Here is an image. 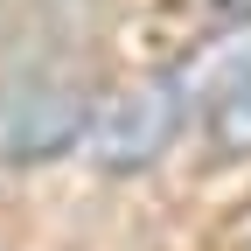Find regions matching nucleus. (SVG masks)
I'll list each match as a JSON object with an SVG mask.
<instances>
[{
  "instance_id": "nucleus-1",
  "label": "nucleus",
  "mask_w": 251,
  "mask_h": 251,
  "mask_svg": "<svg viewBox=\"0 0 251 251\" xmlns=\"http://www.w3.org/2000/svg\"><path fill=\"white\" fill-rule=\"evenodd\" d=\"M181 133V77H140L84 119V147L105 175H140Z\"/></svg>"
},
{
  "instance_id": "nucleus-2",
  "label": "nucleus",
  "mask_w": 251,
  "mask_h": 251,
  "mask_svg": "<svg viewBox=\"0 0 251 251\" xmlns=\"http://www.w3.org/2000/svg\"><path fill=\"white\" fill-rule=\"evenodd\" d=\"M91 105L77 91H49V84H21L14 98H0V153L14 161H42V153H63L70 140H84Z\"/></svg>"
},
{
  "instance_id": "nucleus-3",
  "label": "nucleus",
  "mask_w": 251,
  "mask_h": 251,
  "mask_svg": "<svg viewBox=\"0 0 251 251\" xmlns=\"http://www.w3.org/2000/svg\"><path fill=\"white\" fill-rule=\"evenodd\" d=\"M202 133H209L216 153H251V56L216 84V98L202 112Z\"/></svg>"
}]
</instances>
